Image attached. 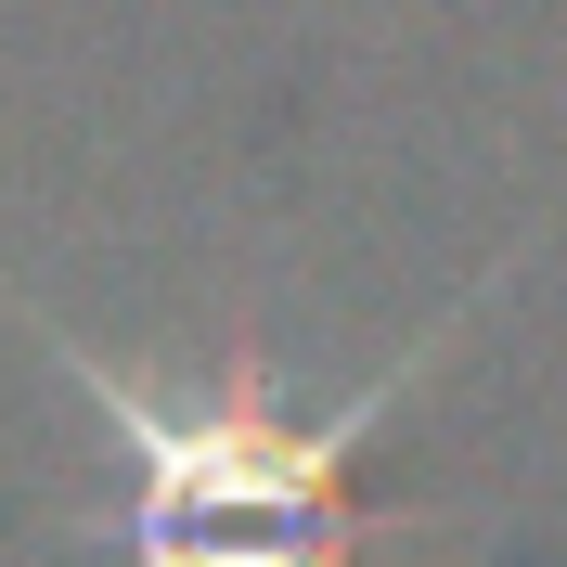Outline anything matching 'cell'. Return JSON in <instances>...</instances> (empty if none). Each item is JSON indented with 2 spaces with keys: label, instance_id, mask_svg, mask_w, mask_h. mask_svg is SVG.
Returning <instances> with one entry per match:
<instances>
[{
  "label": "cell",
  "instance_id": "cell-1",
  "mask_svg": "<svg viewBox=\"0 0 567 567\" xmlns=\"http://www.w3.org/2000/svg\"><path fill=\"white\" fill-rule=\"evenodd\" d=\"M0 297H13V284H0ZM464 310H477V297H464ZM464 310H439L361 400L297 413V400H284V361L258 349V336H233L207 374H142V361L65 336L39 297H13V322L52 349V374H65V388L104 413V439L130 452V567H361V542H388V516L349 503V464L388 439V413L425 388V361L464 336Z\"/></svg>",
  "mask_w": 567,
  "mask_h": 567
}]
</instances>
